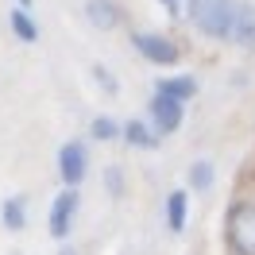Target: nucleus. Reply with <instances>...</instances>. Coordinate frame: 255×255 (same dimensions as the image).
<instances>
[{"mask_svg":"<svg viewBox=\"0 0 255 255\" xmlns=\"http://www.w3.org/2000/svg\"><path fill=\"white\" fill-rule=\"evenodd\" d=\"M162 8L170 12L174 19H190V12H193V0H162Z\"/></svg>","mask_w":255,"mask_h":255,"instance_id":"dca6fc26","label":"nucleus"},{"mask_svg":"<svg viewBox=\"0 0 255 255\" xmlns=\"http://www.w3.org/2000/svg\"><path fill=\"white\" fill-rule=\"evenodd\" d=\"M190 182H193V190H209V186H213V162L209 159L193 162L190 166Z\"/></svg>","mask_w":255,"mask_h":255,"instance_id":"4468645a","label":"nucleus"},{"mask_svg":"<svg viewBox=\"0 0 255 255\" xmlns=\"http://www.w3.org/2000/svg\"><path fill=\"white\" fill-rule=\"evenodd\" d=\"M93 74H97V81H101V85H105L109 93H116V81H112L109 74H105V66H93Z\"/></svg>","mask_w":255,"mask_h":255,"instance_id":"f3484780","label":"nucleus"},{"mask_svg":"<svg viewBox=\"0 0 255 255\" xmlns=\"http://www.w3.org/2000/svg\"><path fill=\"white\" fill-rule=\"evenodd\" d=\"M74 213H78V186H66V190L54 197V205H50V236H54V240L70 236Z\"/></svg>","mask_w":255,"mask_h":255,"instance_id":"20e7f679","label":"nucleus"},{"mask_svg":"<svg viewBox=\"0 0 255 255\" xmlns=\"http://www.w3.org/2000/svg\"><path fill=\"white\" fill-rule=\"evenodd\" d=\"M58 255H78V252H74V248H62V252H58Z\"/></svg>","mask_w":255,"mask_h":255,"instance_id":"a211bd4d","label":"nucleus"},{"mask_svg":"<svg viewBox=\"0 0 255 255\" xmlns=\"http://www.w3.org/2000/svg\"><path fill=\"white\" fill-rule=\"evenodd\" d=\"M23 224H27V205H23V197H8V201H4V228L19 232Z\"/></svg>","mask_w":255,"mask_h":255,"instance_id":"ddd939ff","label":"nucleus"},{"mask_svg":"<svg viewBox=\"0 0 255 255\" xmlns=\"http://www.w3.org/2000/svg\"><path fill=\"white\" fill-rule=\"evenodd\" d=\"M224 236L236 255H255V201H236L224 217Z\"/></svg>","mask_w":255,"mask_h":255,"instance_id":"f03ea898","label":"nucleus"},{"mask_svg":"<svg viewBox=\"0 0 255 255\" xmlns=\"http://www.w3.org/2000/svg\"><path fill=\"white\" fill-rule=\"evenodd\" d=\"M155 93H166V97H174V101H190L193 93H197V81L193 78H162L159 85H155Z\"/></svg>","mask_w":255,"mask_h":255,"instance_id":"9b49d317","label":"nucleus"},{"mask_svg":"<svg viewBox=\"0 0 255 255\" xmlns=\"http://www.w3.org/2000/svg\"><path fill=\"white\" fill-rule=\"evenodd\" d=\"M124 139H128L131 147L151 151V147H159V131H155V128H147L143 120H128V124H124Z\"/></svg>","mask_w":255,"mask_h":255,"instance_id":"9d476101","label":"nucleus"},{"mask_svg":"<svg viewBox=\"0 0 255 255\" xmlns=\"http://www.w3.org/2000/svg\"><path fill=\"white\" fill-rule=\"evenodd\" d=\"M8 23H12L16 39H23V43H35V39H39V27H35V19L27 16V8H16V12L8 16Z\"/></svg>","mask_w":255,"mask_h":255,"instance_id":"f8f14e48","label":"nucleus"},{"mask_svg":"<svg viewBox=\"0 0 255 255\" xmlns=\"http://www.w3.org/2000/svg\"><path fill=\"white\" fill-rule=\"evenodd\" d=\"M89 131H93V139H116V135H124V128H116V120H109V116H97L89 124Z\"/></svg>","mask_w":255,"mask_h":255,"instance_id":"2eb2a0df","label":"nucleus"},{"mask_svg":"<svg viewBox=\"0 0 255 255\" xmlns=\"http://www.w3.org/2000/svg\"><path fill=\"white\" fill-rule=\"evenodd\" d=\"M85 170H89L85 147H81L78 139L62 143V151H58V174H62V182L66 186H81V182H85Z\"/></svg>","mask_w":255,"mask_h":255,"instance_id":"39448f33","label":"nucleus"},{"mask_svg":"<svg viewBox=\"0 0 255 255\" xmlns=\"http://www.w3.org/2000/svg\"><path fill=\"white\" fill-rule=\"evenodd\" d=\"M236 8L240 0H193L190 19L197 23V31L209 39H232V23H236Z\"/></svg>","mask_w":255,"mask_h":255,"instance_id":"f257e3e1","label":"nucleus"},{"mask_svg":"<svg viewBox=\"0 0 255 255\" xmlns=\"http://www.w3.org/2000/svg\"><path fill=\"white\" fill-rule=\"evenodd\" d=\"M186 213H190V193L174 190L166 197V224H170V232H182V228H186Z\"/></svg>","mask_w":255,"mask_h":255,"instance_id":"1a4fd4ad","label":"nucleus"},{"mask_svg":"<svg viewBox=\"0 0 255 255\" xmlns=\"http://www.w3.org/2000/svg\"><path fill=\"white\" fill-rule=\"evenodd\" d=\"M131 47L139 50L147 62H155V66H174L178 58H182V50H178L174 39L155 35V31H135V35H131Z\"/></svg>","mask_w":255,"mask_h":255,"instance_id":"7ed1b4c3","label":"nucleus"},{"mask_svg":"<svg viewBox=\"0 0 255 255\" xmlns=\"http://www.w3.org/2000/svg\"><path fill=\"white\" fill-rule=\"evenodd\" d=\"M182 101H174V97L166 93H155V101H151V124H155V131L159 135H170V131H178L182 128Z\"/></svg>","mask_w":255,"mask_h":255,"instance_id":"423d86ee","label":"nucleus"},{"mask_svg":"<svg viewBox=\"0 0 255 255\" xmlns=\"http://www.w3.org/2000/svg\"><path fill=\"white\" fill-rule=\"evenodd\" d=\"M19 8H31V0H19Z\"/></svg>","mask_w":255,"mask_h":255,"instance_id":"6ab92c4d","label":"nucleus"},{"mask_svg":"<svg viewBox=\"0 0 255 255\" xmlns=\"http://www.w3.org/2000/svg\"><path fill=\"white\" fill-rule=\"evenodd\" d=\"M228 43H236L244 50H255V8L244 4V0H240V8H236V23H232V39Z\"/></svg>","mask_w":255,"mask_h":255,"instance_id":"0eeeda50","label":"nucleus"},{"mask_svg":"<svg viewBox=\"0 0 255 255\" xmlns=\"http://www.w3.org/2000/svg\"><path fill=\"white\" fill-rule=\"evenodd\" d=\"M85 16H89V23H93V27L112 31V27L120 23V8H116L112 0H85Z\"/></svg>","mask_w":255,"mask_h":255,"instance_id":"6e6552de","label":"nucleus"}]
</instances>
